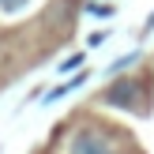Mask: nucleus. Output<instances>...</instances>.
Returning a JSON list of instances; mask_svg holds the SVG:
<instances>
[{
  "label": "nucleus",
  "mask_w": 154,
  "mask_h": 154,
  "mask_svg": "<svg viewBox=\"0 0 154 154\" xmlns=\"http://www.w3.org/2000/svg\"><path fill=\"white\" fill-rule=\"evenodd\" d=\"M83 79H87V75H75V79H68V83H60V87H57V90H53V94H49V102H53V98H64L68 90H75V87H83Z\"/></svg>",
  "instance_id": "3"
},
{
  "label": "nucleus",
  "mask_w": 154,
  "mask_h": 154,
  "mask_svg": "<svg viewBox=\"0 0 154 154\" xmlns=\"http://www.w3.org/2000/svg\"><path fill=\"white\" fill-rule=\"evenodd\" d=\"M132 60H139V53H128V57H120L117 64H109V72H120V68H128Z\"/></svg>",
  "instance_id": "4"
},
{
  "label": "nucleus",
  "mask_w": 154,
  "mask_h": 154,
  "mask_svg": "<svg viewBox=\"0 0 154 154\" xmlns=\"http://www.w3.org/2000/svg\"><path fill=\"white\" fill-rule=\"evenodd\" d=\"M75 64H83V53H75V57H68V60H64V64H60V68H64V72H68V68H75Z\"/></svg>",
  "instance_id": "5"
},
{
  "label": "nucleus",
  "mask_w": 154,
  "mask_h": 154,
  "mask_svg": "<svg viewBox=\"0 0 154 154\" xmlns=\"http://www.w3.org/2000/svg\"><path fill=\"white\" fill-rule=\"evenodd\" d=\"M72 154H117V150L102 132H79L72 139Z\"/></svg>",
  "instance_id": "2"
},
{
  "label": "nucleus",
  "mask_w": 154,
  "mask_h": 154,
  "mask_svg": "<svg viewBox=\"0 0 154 154\" xmlns=\"http://www.w3.org/2000/svg\"><path fill=\"white\" fill-rule=\"evenodd\" d=\"M26 0H0V8H8V11H15V8H23Z\"/></svg>",
  "instance_id": "6"
},
{
  "label": "nucleus",
  "mask_w": 154,
  "mask_h": 154,
  "mask_svg": "<svg viewBox=\"0 0 154 154\" xmlns=\"http://www.w3.org/2000/svg\"><path fill=\"white\" fill-rule=\"evenodd\" d=\"M147 30H154V15H150V19H147Z\"/></svg>",
  "instance_id": "7"
},
{
  "label": "nucleus",
  "mask_w": 154,
  "mask_h": 154,
  "mask_svg": "<svg viewBox=\"0 0 154 154\" xmlns=\"http://www.w3.org/2000/svg\"><path fill=\"white\" fill-rule=\"evenodd\" d=\"M105 102L117 105V109H128V113H147L150 109V94L143 87V79H117L105 90Z\"/></svg>",
  "instance_id": "1"
}]
</instances>
